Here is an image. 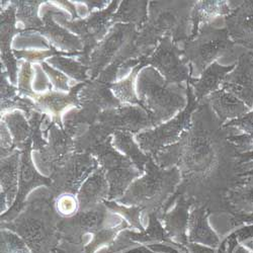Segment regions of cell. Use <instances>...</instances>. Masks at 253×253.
I'll return each instance as SVG.
<instances>
[{
  "label": "cell",
  "instance_id": "6da1fadb",
  "mask_svg": "<svg viewBox=\"0 0 253 253\" xmlns=\"http://www.w3.org/2000/svg\"><path fill=\"white\" fill-rule=\"evenodd\" d=\"M237 132L240 131L233 126H224L206 99L200 101L179 141L152 157L164 169L175 165L181 175L165 211L176 197L183 196L194 207H204L209 213L229 214L228 193L253 173V162L241 163L234 145L229 141Z\"/></svg>",
  "mask_w": 253,
  "mask_h": 253
},
{
  "label": "cell",
  "instance_id": "7a4b0ae2",
  "mask_svg": "<svg viewBox=\"0 0 253 253\" xmlns=\"http://www.w3.org/2000/svg\"><path fill=\"white\" fill-rule=\"evenodd\" d=\"M195 4L196 1H150L148 18L134 41L136 58L151 55L165 37H170L177 45L184 44L192 36Z\"/></svg>",
  "mask_w": 253,
  "mask_h": 253
},
{
  "label": "cell",
  "instance_id": "3957f363",
  "mask_svg": "<svg viewBox=\"0 0 253 253\" xmlns=\"http://www.w3.org/2000/svg\"><path fill=\"white\" fill-rule=\"evenodd\" d=\"M145 170L146 174L131 184L121 203L141 208L148 215L156 214L160 218L164 214V207L176 192L181 175L176 166L164 169L156 164L152 156Z\"/></svg>",
  "mask_w": 253,
  "mask_h": 253
},
{
  "label": "cell",
  "instance_id": "277c9868",
  "mask_svg": "<svg viewBox=\"0 0 253 253\" xmlns=\"http://www.w3.org/2000/svg\"><path fill=\"white\" fill-rule=\"evenodd\" d=\"M140 107L149 115L153 126L169 120L185 108V88L180 84L168 83L153 67L144 68L137 79Z\"/></svg>",
  "mask_w": 253,
  "mask_h": 253
},
{
  "label": "cell",
  "instance_id": "5b68a950",
  "mask_svg": "<svg viewBox=\"0 0 253 253\" xmlns=\"http://www.w3.org/2000/svg\"><path fill=\"white\" fill-rule=\"evenodd\" d=\"M235 43L226 28H219L217 22L204 25L195 38L183 44V59L191 67L192 76L202 75L216 59L234 52Z\"/></svg>",
  "mask_w": 253,
  "mask_h": 253
},
{
  "label": "cell",
  "instance_id": "8992f818",
  "mask_svg": "<svg viewBox=\"0 0 253 253\" xmlns=\"http://www.w3.org/2000/svg\"><path fill=\"white\" fill-rule=\"evenodd\" d=\"M51 199H36L30 203L26 212L15 222L6 225L10 229L17 231L29 244L47 245L55 238V233L59 231V221L50 204Z\"/></svg>",
  "mask_w": 253,
  "mask_h": 253
},
{
  "label": "cell",
  "instance_id": "52a82bcc",
  "mask_svg": "<svg viewBox=\"0 0 253 253\" xmlns=\"http://www.w3.org/2000/svg\"><path fill=\"white\" fill-rule=\"evenodd\" d=\"M151 65L159 70L164 79L170 84H180L188 81L192 77L191 67L187 66V62L183 59L182 51L170 37H165L160 42L158 47L149 56H143L124 63L122 69L131 67Z\"/></svg>",
  "mask_w": 253,
  "mask_h": 253
},
{
  "label": "cell",
  "instance_id": "ba28073f",
  "mask_svg": "<svg viewBox=\"0 0 253 253\" xmlns=\"http://www.w3.org/2000/svg\"><path fill=\"white\" fill-rule=\"evenodd\" d=\"M186 107L174 119L156 126L154 130H149L137 135V141L141 149L146 152L147 155L154 157L165 147L178 142L182 133L191 125L192 116L199 108L200 102L196 99L194 90L188 83L186 87Z\"/></svg>",
  "mask_w": 253,
  "mask_h": 253
},
{
  "label": "cell",
  "instance_id": "9c48e42d",
  "mask_svg": "<svg viewBox=\"0 0 253 253\" xmlns=\"http://www.w3.org/2000/svg\"><path fill=\"white\" fill-rule=\"evenodd\" d=\"M119 1L117 0V1H113L107 9L91 12L89 17L85 19L73 20V22L66 20V14L64 12L59 13V16L61 17L60 23L72 32L78 34L81 38L83 51L79 57V62L83 65H88L91 52L96 46H98V42L102 37L107 34L109 27L112 25L113 13L117 9Z\"/></svg>",
  "mask_w": 253,
  "mask_h": 253
},
{
  "label": "cell",
  "instance_id": "30bf717a",
  "mask_svg": "<svg viewBox=\"0 0 253 253\" xmlns=\"http://www.w3.org/2000/svg\"><path fill=\"white\" fill-rule=\"evenodd\" d=\"M137 27L131 24H117L108 37L91 53L88 62V69L91 80L110 66L122 51L129 46L137 38Z\"/></svg>",
  "mask_w": 253,
  "mask_h": 253
},
{
  "label": "cell",
  "instance_id": "8fae6325",
  "mask_svg": "<svg viewBox=\"0 0 253 253\" xmlns=\"http://www.w3.org/2000/svg\"><path fill=\"white\" fill-rule=\"evenodd\" d=\"M97 166L88 153L70 155L52 171L51 188L55 195L75 194L86 176Z\"/></svg>",
  "mask_w": 253,
  "mask_h": 253
},
{
  "label": "cell",
  "instance_id": "7c38bea8",
  "mask_svg": "<svg viewBox=\"0 0 253 253\" xmlns=\"http://www.w3.org/2000/svg\"><path fill=\"white\" fill-rule=\"evenodd\" d=\"M97 122L105 129L113 132L136 133L143 129L153 126L149 115L140 107H119L107 110L98 115Z\"/></svg>",
  "mask_w": 253,
  "mask_h": 253
},
{
  "label": "cell",
  "instance_id": "4fadbf2b",
  "mask_svg": "<svg viewBox=\"0 0 253 253\" xmlns=\"http://www.w3.org/2000/svg\"><path fill=\"white\" fill-rule=\"evenodd\" d=\"M222 89L238 97L249 109L253 108V52L239 55L235 68L225 77Z\"/></svg>",
  "mask_w": 253,
  "mask_h": 253
},
{
  "label": "cell",
  "instance_id": "5bb4252c",
  "mask_svg": "<svg viewBox=\"0 0 253 253\" xmlns=\"http://www.w3.org/2000/svg\"><path fill=\"white\" fill-rule=\"evenodd\" d=\"M224 23L231 40L253 52V1H241L224 18Z\"/></svg>",
  "mask_w": 253,
  "mask_h": 253
},
{
  "label": "cell",
  "instance_id": "9a60e30c",
  "mask_svg": "<svg viewBox=\"0 0 253 253\" xmlns=\"http://www.w3.org/2000/svg\"><path fill=\"white\" fill-rule=\"evenodd\" d=\"M111 85L97 78L87 81L78 93L79 109L99 115L107 110L119 108L121 101L112 93Z\"/></svg>",
  "mask_w": 253,
  "mask_h": 253
},
{
  "label": "cell",
  "instance_id": "2e32d148",
  "mask_svg": "<svg viewBox=\"0 0 253 253\" xmlns=\"http://www.w3.org/2000/svg\"><path fill=\"white\" fill-rule=\"evenodd\" d=\"M32 140L29 141L26 148L23 150L22 153V166H20V181H19V191L16 196V201L13 205V207L10 209L8 213L4 214L1 219L3 221H9L12 218L17 215V213L23 207L24 200L27 196V194L31 191V189L35 186L45 184V185H51V179H47L40 175L31 160V146Z\"/></svg>",
  "mask_w": 253,
  "mask_h": 253
},
{
  "label": "cell",
  "instance_id": "e0dca14e",
  "mask_svg": "<svg viewBox=\"0 0 253 253\" xmlns=\"http://www.w3.org/2000/svg\"><path fill=\"white\" fill-rule=\"evenodd\" d=\"M49 130L50 142L41 152V156L45 165L50 166L53 171L70 156L71 151H75V143L73 137L54 122L51 123Z\"/></svg>",
  "mask_w": 253,
  "mask_h": 253
},
{
  "label": "cell",
  "instance_id": "ac0fdd59",
  "mask_svg": "<svg viewBox=\"0 0 253 253\" xmlns=\"http://www.w3.org/2000/svg\"><path fill=\"white\" fill-rule=\"evenodd\" d=\"M175 199L176 202L173 209L161 218L164 222V229L171 240L181 245H187V228L191 215L189 209L193 208L194 205L183 196H178Z\"/></svg>",
  "mask_w": 253,
  "mask_h": 253
},
{
  "label": "cell",
  "instance_id": "d6986e66",
  "mask_svg": "<svg viewBox=\"0 0 253 253\" xmlns=\"http://www.w3.org/2000/svg\"><path fill=\"white\" fill-rule=\"evenodd\" d=\"M15 13L16 6L11 3L6 9L1 11V61L7 69L8 76L12 83L16 82L17 61L10 49L11 39L15 33L22 31L15 30Z\"/></svg>",
  "mask_w": 253,
  "mask_h": 253
},
{
  "label": "cell",
  "instance_id": "ffe728a7",
  "mask_svg": "<svg viewBox=\"0 0 253 253\" xmlns=\"http://www.w3.org/2000/svg\"><path fill=\"white\" fill-rule=\"evenodd\" d=\"M209 211L201 206L193 208L189 215L187 228V242L208 247H217L220 243L219 237L211 229L208 216Z\"/></svg>",
  "mask_w": 253,
  "mask_h": 253
},
{
  "label": "cell",
  "instance_id": "44dd1931",
  "mask_svg": "<svg viewBox=\"0 0 253 253\" xmlns=\"http://www.w3.org/2000/svg\"><path fill=\"white\" fill-rule=\"evenodd\" d=\"M204 99L208 101L211 109L223 124L228 120H236L245 116L250 110L242 100L224 89L211 93Z\"/></svg>",
  "mask_w": 253,
  "mask_h": 253
},
{
  "label": "cell",
  "instance_id": "7402d4cb",
  "mask_svg": "<svg viewBox=\"0 0 253 253\" xmlns=\"http://www.w3.org/2000/svg\"><path fill=\"white\" fill-rule=\"evenodd\" d=\"M59 11L57 10H47L43 14V23L44 26L41 29H38L35 32H39L42 35L47 36L52 43L60 48L61 50L66 51V53L69 54H75V53H81L83 51V45L81 44V41L69 34L65 29L59 27L54 22V13ZM32 32V31H30Z\"/></svg>",
  "mask_w": 253,
  "mask_h": 253
},
{
  "label": "cell",
  "instance_id": "603a6c76",
  "mask_svg": "<svg viewBox=\"0 0 253 253\" xmlns=\"http://www.w3.org/2000/svg\"><path fill=\"white\" fill-rule=\"evenodd\" d=\"M86 82L79 83L76 86H74L68 94L59 93L56 91L49 92L44 95H37V105L39 107L41 112H46L53 116L54 123L59 125L62 128V122L60 119L61 113L63 110H65L70 105H75L76 108L79 109V102H78V93L85 85Z\"/></svg>",
  "mask_w": 253,
  "mask_h": 253
},
{
  "label": "cell",
  "instance_id": "cb8c5ba5",
  "mask_svg": "<svg viewBox=\"0 0 253 253\" xmlns=\"http://www.w3.org/2000/svg\"><path fill=\"white\" fill-rule=\"evenodd\" d=\"M235 66L236 64L221 66L217 62H214L203 72L200 79L191 77L187 83L192 86L196 99L200 102L211 93L219 90L225 77L235 68Z\"/></svg>",
  "mask_w": 253,
  "mask_h": 253
},
{
  "label": "cell",
  "instance_id": "d4e9b609",
  "mask_svg": "<svg viewBox=\"0 0 253 253\" xmlns=\"http://www.w3.org/2000/svg\"><path fill=\"white\" fill-rule=\"evenodd\" d=\"M226 203L232 216H253V173L228 193Z\"/></svg>",
  "mask_w": 253,
  "mask_h": 253
},
{
  "label": "cell",
  "instance_id": "484cf974",
  "mask_svg": "<svg viewBox=\"0 0 253 253\" xmlns=\"http://www.w3.org/2000/svg\"><path fill=\"white\" fill-rule=\"evenodd\" d=\"M107 175L104 173V168H99L92 173V175L83 183L79 195L80 210L86 211L93 209L98 204L107 198L108 195V182Z\"/></svg>",
  "mask_w": 253,
  "mask_h": 253
},
{
  "label": "cell",
  "instance_id": "4316f807",
  "mask_svg": "<svg viewBox=\"0 0 253 253\" xmlns=\"http://www.w3.org/2000/svg\"><path fill=\"white\" fill-rule=\"evenodd\" d=\"M232 11L233 9L231 8L228 1H196L192 12L193 32L189 39L198 35L202 26L214 23L220 16L226 17Z\"/></svg>",
  "mask_w": 253,
  "mask_h": 253
},
{
  "label": "cell",
  "instance_id": "83f0119b",
  "mask_svg": "<svg viewBox=\"0 0 253 253\" xmlns=\"http://www.w3.org/2000/svg\"><path fill=\"white\" fill-rule=\"evenodd\" d=\"M18 155L15 151L10 156L1 158V211L15 198L18 178Z\"/></svg>",
  "mask_w": 253,
  "mask_h": 253
},
{
  "label": "cell",
  "instance_id": "f1b7e54d",
  "mask_svg": "<svg viewBox=\"0 0 253 253\" xmlns=\"http://www.w3.org/2000/svg\"><path fill=\"white\" fill-rule=\"evenodd\" d=\"M148 1H123L116 14L113 15L112 24H131L141 30L148 18Z\"/></svg>",
  "mask_w": 253,
  "mask_h": 253
},
{
  "label": "cell",
  "instance_id": "f546056e",
  "mask_svg": "<svg viewBox=\"0 0 253 253\" xmlns=\"http://www.w3.org/2000/svg\"><path fill=\"white\" fill-rule=\"evenodd\" d=\"M114 145L124 151L129 159L136 165L138 169L144 173L145 166L148 162L150 155L143 154L139 147L133 141L132 135L129 132H115Z\"/></svg>",
  "mask_w": 253,
  "mask_h": 253
},
{
  "label": "cell",
  "instance_id": "4dcf8cb0",
  "mask_svg": "<svg viewBox=\"0 0 253 253\" xmlns=\"http://www.w3.org/2000/svg\"><path fill=\"white\" fill-rule=\"evenodd\" d=\"M3 122L13 135L14 146L24 150L29 141L32 140L31 126L28 124L26 118L20 113L14 112L4 116Z\"/></svg>",
  "mask_w": 253,
  "mask_h": 253
},
{
  "label": "cell",
  "instance_id": "1f68e13d",
  "mask_svg": "<svg viewBox=\"0 0 253 253\" xmlns=\"http://www.w3.org/2000/svg\"><path fill=\"white\" fill-rule=\"evenodd\" d=\"M141 174L143 173L134 166L119 168V169L109 171L107 178L111 183V191L109 194L110 199H115L122 196L132 180Z\"/></svg>",
  "mask_w": 253,
  "mask_h": 253
},
{
  "label": "cell",
  "instance_id": "d6a6232c",
  "mask_svg": "<svg viewBox=\"0 0 253 253\" xmlns=\"http://www.w3.org/2000/svg\"><path fill=\"white\" fill-rule=\"evenodd\" d=\"M131 239L142 242V243H151V242H166V243H172L173 241L167 234L166 230L161 225L159 218L156 214L149 215V226L142 233L135 234V233H128Z\"/></svg>",
  "mask_w": 253,
  "mask_h": 253
},
{
  "label": "cell",
  "instance_id": "836d02e7",
  "mask_svg": "<svg viewBox=\"0 0 253 253\" xmlns=\"http://www.w3.org/2000/svg\"><path fill=\"white\" fill-rule=\"evenodd\" d=\"M16 6V16L22 22L26 30L36 31L44 26L43 20L38 16V7L43 1H11Z\"/></svg>",
  "mask_w": 253,
  "mask_h": 253
},
{
  "label": "cell",
  "instance_id": "e575fe53",
  "mask_svg": "<svg viewBox=\"0 0 253 253\" xmlns=\"http://www.w3.org/2000/svg\"><path fill=\"white\" fill-rule=\"evenodd\" d=\"M48 64H51L52 66H55L56 68L64 71L66 74L70 75L77 81H80L82 83L86 82L87 71L89 69L87 66L83 65L80 62L57 55L48 60Z\"/></svg>",
  "mask_w": 253,
  "mask_h": 253
},
{
  "label": "cell",
  "instance_id": "d590c367",
  "mask_svg": "<svg viewBox=\"0 0 253 253\" xmlns=\"http://www.w3.org/2000/svg\"><path fill=\"white\" fill-rule=\"evenodd\" d=\"M141 69H142V67L140 65L135 67L128 78L119 82V83L112 84L111 89H113V91L115 92V96L119 100L140 105V100L134 90V82H135V78H136L138 72Z\"/></svg>",
  "mask_w": 253,
  "mask_h": 253
},
{
  "label": "cell",
  "instance_id": "8d00e7d4",
  "mask_svg": "<svg viewBox=\"0 0 253 253\" xmlns=\"http://www.w3.org/2000/svg\"><path fill=\"white\" fill-rule=\"evenodd\" d=\"M45 116L42 115L41 112H34L32 117L30 118V126L32 130V141L34 142V149L40 151V153L45 149L47 146V143L44 141L43 137H42V129L41 125L44 124Z\"/></svg>",
  "mask_w": 253,
  "mask_h": 253
},
{
  "label": "cell",
  "instance_id": "74e56055",
  "mask_svg": "<svg viewBox=\"0 0 253 253\" xmlns=\"http://www.w3.org/2000/svg\"><path fill=\"white\" fill-rule=\"evenodd\" d=\"M15 108L23 110L26 113L28 118H31L34 112H41L38 105L36 103H34L31 99L15 96L11 100L1 102V114L7 110H11V109H15Z\"/></svg>",
  "mask_w": 253,
  "mask_h": 253
},
{
  "label": "cell",
  "instance_id": "f35d334b",
  "mask_svg": "<svg viewBox=\"0 0 253 253\" xmlns=\"http://www.w3.org/2000/svg\"><path fill=\"white\" fill-rule=\"evenodd\" d=\"M103 204L107 207H109L111 210H113L114 212L123 214L126 219H128V221L131 223V225L134 226L135 228L143 230L142 225L140 223V214H141V212H143V210L141 208H138V207L125 208V207H121L117 204L110 203V202H103Z\"/></svg>",
  "mask_w": 253,
  "mask_h": 253
},
{
  "label": "cell",
  "instance_id": "ab89813d",
  "mask_svg": "<svg viewBox=\"0 0 253 253\" xmlns=\"http://www.w3.org/2000/svg\"><path fill=\"white\" fill-rule=\"evenodd\" d=\"M14 56L17 59L20 58H25L28 59L29 61H37V60H42V59H45L51 56H75V55H80V53H75V54H69L66 52H59L56 49L53 48V46H50V50L49 51H13Z\"/></svg>",
  "mask_w": 253,
  "mask_h": 253
},
{
  "label": "cell",
  "instance_id": "60d3db41",
  "mask_svg": "<svg viewBox=\"0 0 253 253\" xmlns=\"http://www.w3.org/2000/svg\"><path fill=\"white\" fill-rule=\"evenodd\" d=\"M32 76L33 69L31 66V63L26 62L23 64L22 71H20L18 77V91L20 94L37 97V94L32 89Z\"/></svg>",
  "mask_w": 253,
  "mask_h": 253
},
{
  "label": "cell",
  "instance_id": "b9f144b4",
  "mask_svg": "<svg viewBox=\"0 0 253 253\" xmlns=\"http://www.w3.org/2000/svg\"><path fill=\"white\" fill-rule=\"evenodd\" d=\"M229 141L234 145L238 154L253 151V136L245 133H235L229 137Z\"/></svg>",
  "mask_w": 253,
  "mask_h": 253
},
{
  "label": "cell",
  "instance_id": "7bdbcfd3",
  "mask_svg": "<svg viewBox=\"0 0 253 253\" xmlns=\"http://www.w3.org/2000/svg\"><path fill=\"white\" fill-rule=\"evenodd\" d=\"M224 126H233L238 131L253 136V112H250L239 119L229 121L227 124H224Z\"/></svg>",
  "mask_w": 253,
  "mask_h": 253
},
{
  "label": "cell",
  "instance_id": "ee69618b",
  "mask_svg": "<svg viewBox=\"0 0 253 253\" xmlns=\"http://www.w3.org/2000/svg\"><path fill=\"white\" fill-rule=\"evenodd\" d=\"M42 67H43V69L46 71V73L50 77L56 89H61L64 91H67L69 89L68 84H67L68 78L64 74H62L58 70H55L54 68L50 67L47 63H42Z\"/></svg>",
  "mask_w": 253,
  "mask_h": 253
},
{
  "label": "cell",
  "instance_id": "f6af8a7d",
  "mask_svg": "<svg viewBox=\"0 0 253 253\" xmlns=\"http://www.w3.org/2000/svg\"><path fill=\"white\" fill-rule=\"evenodd\" d=\"M57 209L63 215H71L76 210V202L72 196H62L57 201Z\"/></svg>",
  "mask_w": 253,
  "mask_h": 253
},
{
  "label": "cell",
  "instance_id": "bcb514c9",
  "mask_svg": "<svg viewBox=\"0 0 253 253\" xmlns=\"http://www.w3.org/2000/svg\"><path fill=\"white\" fill-rule=\"evenodd\" d=\"M35 72H36V78L34 81V87L38 91H45L47 89H50V83L47 79V76L43 73L40 65H35Z\"/></svg>",
  "mask_w": 253,
  "mask_h": 253
},
{
  "label": "cell",
  "instance_id": "7dc6e473",
  "mask_svg": "<svg viewBox=\"0 0 253 253\" xmlns=\"http://www.w3.org/2000/svg\"><path fill=\"white\" fill-rule=\"evenodd\" d=\"M12 149V142L7 126L1 122V158L7 157Z\"/></svg>",
  "mask_w": 253,
  "mask_h": 253
},
{
  "label": "cell",
  "instance_id": "c3c4849f",
  "mask_svg": "<svg viewBox=\"0 0 253 253\" xmlns=\"http://www.w3.org/2000/svg\"><path fill=\"white\" fill-rule=\"evenodd\" d=\"M16 89L11 86L6 79V72L1 68V102L11 100L15 97Z\"/></svg>",
  "mask_w": 253,
  "mask_h": 253
},
{
  "label": "cell",
  "instance_id": "681fc988",
  "mask_svg": "<svg viewBox=\"0 0 253 253\" xmlns=\"http://www.w3.org/2000/svg\"><path fill=\"white\" fill-rule=\"evenodd\" d=\"M187 247H188L189 252H191V253H215L212 248H210L208 246L199 245V244L188 243Z\"/></svg>",
  "mask_w": 253,
  "mask_h": 253
},
{
  "label": "cell",
  "instance_id": "f907efd6",
  "mask_svg": "<svg viewBox=\"0 0 253 253\" xmlns=\"http://www.w3.org/2000/svg\"><path fill=\"white\" fill-rule=\"evenodd\" d=\"M88 6L89 10H92L94 8H102L105 4H107L108 1H83Z\"/></svg>",
  "mask_w": 253,
  "mask_h": 253
},
{
  "label": "cell",
  "instance_id": "816d5d0a",
  "mask_svg": "<svg viewBox=\"0 0 253 253\" xmlns=\"http://www.w3.org/2000/svg\"><path fill=\"white\" fill-rule=\"evenodd\" d=\"M57 2H58L59 4H61V5L64 6L65 8H67L68 10H70V11H71V13H72V17H73V18L77 17V13H76L75 6H74L72 3L68 2V1H57Z\"/></svg>",
  "mask_w": 253,
  "mask_h": 253
},
{
  "label": "cell",
  "instance_id": "f5cc1de1",
  "mask_svg": "<svg viewBox=\"0 0 253 253\" xmlns=\"http://www.w3.org/2000/svg\"><path fill=\"white\" fill-rule=\"evenodd\" d=\"M239 160L241 163H250L253 162V151L249 153L239 154Z\"/></svg>",
  "mask_w": 253,
  "mask_h": 253
},
{
  "label": "cell",
  "instance_id": "db71d44e",
  "mask_svg": "<svg viewBox=\"0 0 253 253\" xmlns=\"http://www.w3.org/2000/svg\"><path fill=\"white\" fill-rule=\"evenodd\" d=\"M236 253H253L252 251H250L249 249H246V247L244 246H240L236 249Z\"/></svg>",
  "mask_w": 253,
  "mask_h": 253
}]
</instances>
